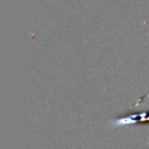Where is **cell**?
<instances>
[{
  "mask_svg": "<svg viewBox=\"0 0 149 149\" xmlns=\"http://www.w3.org/2000/svg\"><path fill=\"white\" fill-rule=\"evenodd\" d=\"M112 127H120L129 123H149V111L132 112L125 115H120L109 121Z\"/></svg>",
  "mask_w": 149,
  "mask_h": 149,
  "instance_id": "6da1fadb",
  "label": "cell"
}]
</instances>
